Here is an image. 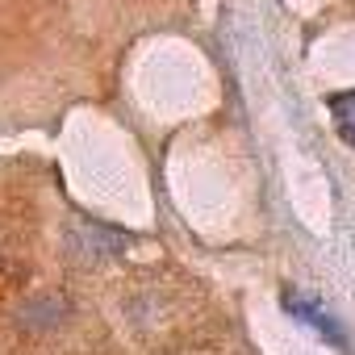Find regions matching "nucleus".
Wrapping results in <instances>:
<instances>
[{"mask_svg":"<svg viewBox=\"0 0 355 355\" xmlns=\"http://www.w3.org/2000/svg\"><path fill=\"white\" fill-rule=\"evenodd\" d=\"M330 113H334V125H338V134L355 146V88L351 92H338V96H330Z\"/></svg>","mask_w":355,"mask_h":355,"instance_id":"f03ea898","label":"nucleus"},{"mask_svg":"<svg viewBox=\"0 0 355 355\" xmlns=\"http://www.w3.org/2000/svg\"><path fill=\"white\" fill-rule=\"evenodd\" d=\"M284 305H288V309H293L297 318H305V322H309L313 330H322L326 338H334V343H343V330L334 326V318H330V313H322V309H318V305H313L309 297H297V293H288V297H284Z\"/></svg>","mask_w":355,"mask_h":355,"instance_id":"f257e3e1","label":"nucleus"}]
</instances>
